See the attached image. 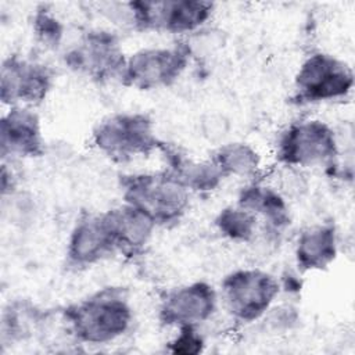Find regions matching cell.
<instances>
[{
  "mask_svg": "<svg viewBox=\"0 0 355 355\" xmlns=\"http://www.w3.org/2000/svg\"><path fill=\"white\" fill-rule=\"evenodd\" d=\"M220 309L237 326L258 323L280 300L276 273L261 266L232 269L218 284Z\"/></svg>",
  "mask_w": 355,
  "mask_h": 355,
  "instance_id": "cell-6",
  "label": "cell"
},
{
  "mask_svg": "<svg viewBox=\"0 0 355 355\" xmlns=\"http://www.w3.org/2000/svg\"><path fill=\"white\" fill-rule=\"evenodd\" d=\"M31 32L33 40L47 51H62L67 46V25L49 4H39L31 14Z\"/></svg>",
  "mask_w": 355,
  "mask_h": 355,
  "instance_id": "cell-21",
  "label": "cell"
},
{
  "mask_svg": "<svg viewBox=\"0 0 355 355\" xmlns=\"http://www.w3.org/2000/svg\"><path fill=\"white\" fill-rule=\"evenodd\" d=\"M166 343V351L178 355H197L205 349V337L201 327H180Z\"/></svg>",
  "mask_w": 355,
  "mask_h": 355,
  "instance_id": "cell-22",
  "label": "cell"
},
{
  "mask_svg": "<svg viewBox=\"0 0 355 355\" xmlns=\"http://www.w3.org/2000/svg\"><path fill=\"white\" fill-rule=\"evenodd\" d=\"M341 146L333 125L318 116H305L286 125L273 144L275 162L284 169L305 171L338 165Z\"/></svg>",
  "mask_w": 355,
  "mask_h": 355,
  "instance_id": "cell-3",
  "label": "cell"
},
{
  "mask_svg": "<svg viewBox=\"0 0 355 355\" xmlns=\"http://www.w3.org/2000/svg\"><path fill=\"white\" fill-rule=\"evenodd\" d=\"M234 202L257 216L261 226L258 240L263 244H279L293 225L288 197L279 186L261 178L244 182L237 190Z\"/></svg>",
  "mask_w": 355,
  "mask_h": 355,
  "instance_id": "cell-13",
  "label": "cell"
},
{
  "mask_svg": "<svg viewBox=\"0 0 355 355\" xmlns=\"http://www.w3.org/2000/svg\"><path fill=\"white\" fill-rule=\"evenodd\" d=\"M126 57L119 32L105 25L83 29L61 51L68 71L97 85L121 83Z\"/></svg>",
  "mask_w": 355,
  "mask_h": 355,
  "instance_id": "cell-5",
  "label": "cell"
},
{
  "mask_svg": "<svg viewBox=\"0 0 355 355\" xmlns=\"http://www.w3.org/2000/svg\"><path fill=\"white\" fill-rule=\"evenodd\" d=\"M46 153L42 118L36 108L7 107L0 119L1 162L37 159Z\"/></svg>",
  "mask_w": 355,
  "mask_h": 355,
  "instance_id": "cell-14",
  "label": "cell"
},
{
  "mask_svg": "<svg viewBox=\"0 0 355 355\" xmlns=\"http://www.w3.org/2000/svg\"><path fill=\"white\" fill-rule=\"evenodd\" d=\"M220 311L218 287L207 280H193L166 290L157 306L162 327H202Z\"/></svg>",
  "mask_w": 355,
  "mask_h": 355,
  "instance_id": "cell-11",
  "label": "cell"
},
{
  "mask_svg": "<svg viewBox=\"0 0 355 355\" xmlns=\"http://www.w3.org/2000/svg\"><path fill=\"white\" fill-rule=\"evenodd\" d=\"M114 255H118V248L107 209L82 214L73 222L65 240V266L69 270L80 272Z\"/></svg>",
  "mask_w": 355,
  "mask_h": 355,
  "instance_id": "cell-12",
  "label": "cell"
},
{
  "mask_svg": "<svg viewBox=\"0 0 355 355\" xmlns=\"http://www.w3.org/2000/svg\"><path fill=\"white\" fill-rule=\"evenodd\" d=\"M276 276L280 286V298L293 300L302 293L304 275L298 269H295V266L286 269Z\"/></svg>",
  "mask_w": 355,
  "mask_h": 355,
  "instance_id": "cell-23",
  "label": "cell"
},
{
  "mask_svg": "<svg viewBox=\"0 0 355 355\" xmlns=\"http://www.w3.org/2000/svg\"><path fill=\"white\" fill-rule=\"evenodd\" d=\"M60 316L65 330L76 343L107 345L130 331L135 308L123 287L105 286L65 305Z\"/></svg>",
  "mask_w": 355,
  "mask_h": 355,
  "instance_id": "cell-1",
  "label": "cell"
},
{
  "mask_svg": "<svg viewBox=\"0 0 355 355\" xmlns=\"http://www.w3.org/2000/svg\"><path fill=\"white\" fill-rule=\"evenodd\" d=\"M191 58L187 39L136 49L128 53L121 85L140 92L169 89L189 71Z\"/></svg>",
  "mask_w": 355,
  "mask_h": 355,
  "instance_id": "cell-9",
  "label": "cell"
},
{
  "mask_svg": "<svg viewBox=\"0 0 355 355\" xmlns=\"http://www.w3.org/2000/svg\"><path fill=\"white\" fill-rule=\"evenodd\" d=\"M225 180L237 179L250 182L261 178L263 172V158L258 148L248 141H223L209 155Z\"/></svg>",
  "mask_w": 355,
  "mask_h": 355,
  "instance_id": "cell-18",
  "label": "cell"
},
{
  "mask_svg": "<svg viewBox=\"0 0 355 355\" xmlns=\"http://www.w3.org/2000/svg\"><path fill=\"white\" fill-rule=\"evenodd\" d=\"M43 320H46V312L32 301L25 298L11 300L1 312V344H17L31 338Z\"/></svg>",
  "mask_w": 355,
  "mask_h": 355,
  "instance_id": "cell-19",
  "label": "cell"
},
{
  "mask_svg": "<svg viewBox=\"0 0 355 355\" xmlns=\"http://www.w3.org/2000/svg\"><path fill=\"white\" fill-rule=\"evenodd\" d=\"M351 64L324 50L308 53L293 78L291 101L295 105H319L347 100L354 90Z\"/></svg>",
  "mask_w": 355,
  "mask_h": 355,
  "instance_id": "cell-7",
  "label": "cell"
},
{
  "mask_svg": "<svg viewBox=\"0 0 355 355\" xmlns=\"http://www.w3.org/2000/svg\"><path fill=\"white\" fill-rule=\"evenodd\" d=\"M94 150L112 164L126 165L158 154L162 139L154 119L141 111H115L96 122L90 133Z\"/></svg>",
  "mask_w": 355,
  "mask_h": 355,
  "instance_id": "cell-4",
  "label": "cell"
},
{
  "mask_svg": "<svg viewBox=\"0 0 355 355\" xmlns=\"http://www.w3.org/2000/svg\"><path fill=\"white\" fill-rule=\"evenodd\" d=\"M107 212L114 229L118 255L132 261L144 255L158 229L155 223L146 214L125 202L108 208Z\"/></svg>",
  "mask_w": 355,
  "mask_h": 355,
  "instance_id": "cell-17",
  "label": "cell"
},
{
  "mask_svg": "<svg viewBox=\"0 0 355 355\" xmlns=\"http://www.w3.org/2000/svg\"><path fill=\"white\" fill-rule=\"evenodd\" d=\"M132 31L186 40L211 24L216 4L208 0H130Z\"/></svg>",
  "mask_w": 355,
  "mask_h": 355,
  "instance_id": "cell-8",
  "label": "cell"
},
{
  "mask_svg": "<svg viewBox=\"0 0 355 355\" xmlns=\"http://www.w3.org/2000/svg\"><path fill=\"white\" fill-rule=\"evenodd\" d=\"M158 154L164 161V168L171 172L191 196L211 194L225 182V178L211 158L197 159L166 141H162Z\"/></svg>",
  "mask_w": 355,
  "mask_h": 355,
  "instance_id": "cell-16",
  "label": "cell"
},
{
  "mask_svg": "<svg viewBox=\"0 0 355 355\" xmlns=\"http://www.w3.org/2000/svg\"><path fill=\"white\" fill-rule=\"evenodd\" d=\"M0 191H1V200L7 198L12 194H15L19 189L18 184V176L12 168V164L10 162H1V175H0Z\"/></svg>",
  "mask_w": 355,
  "mask_h": 355,
  "instance_id": "cell-24",
  "label": "cell"
},
{
  "mask_svg": "<svg viewBox=\"0 0 355 355\" xmlns=\"http://www.w3.org/2000/svg\"><path fill=\"white\" fill-rule=\"evenodd\" d=\"M340 230L333 220H320L305 226L293 244L294 266L302 275L327 270L338 258Z\"/></svg>",
  "mask_w": 355,
  "mask_h": 355,
  "instance_id": "cell-15",
  "label": "cell"
},
{
  "mask_svg": "<svg viewBox=\"0 0 355 355\" xmlns=\"http://www.w3.org/2000/svg\"><path fill=\"white\" fill-rule=\"evenodd\" d=\"M118 187L121 202L146 214L158 229L178 226L191 207V193L165 168L122 173Z\"/></svg>",
  "mask_w": 355,
  "mask_h": 355,
  "instance_id": "cell-2",
  "label": "cell"
},
{
  "mask_svg": "<svg viewBox=\"0 0 355 355\" xmlns=\"http://www.w3.org/2000/svg\"><path fill=\"white\" fill-rule=\"evenodd\" d=\"M212 225L223 240L237 245L257 243L261 230L257 216L236 202L220 207L214 215Z\"/></svg>",
  "mask_w": 355,
  "mask_h": 355,
  "instance_id": "cell-20",
  "label": "cell"
},
{
  "mask_svg": "<svg viewBox=\"0 0 355 355\" xmlns=\"http://www.w3.org/2000/svg\"><path fill=\"white\" fill-rule=\"evenodd\" d=\"M55 76V69L43 60L21 53L6 55L0 67V100L3 107H39L51 94Z\"/></svg>",
  "mask_w": 355,
  "mask_h": 355,
  "instance_id": "cell-10",
  "label": "cell"
}]
</instances>
